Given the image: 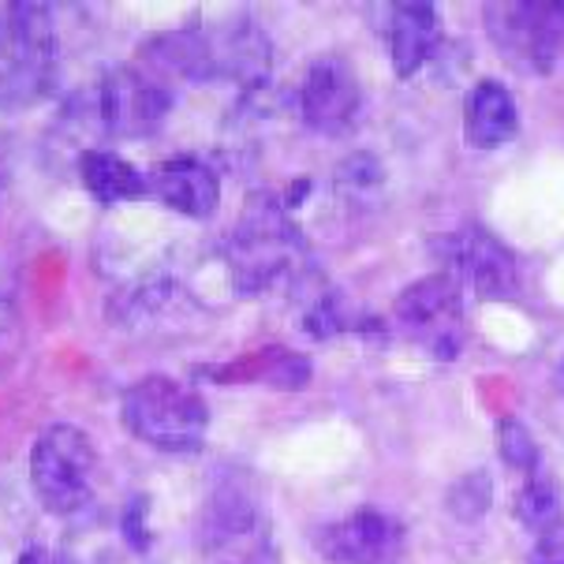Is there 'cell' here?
<instances>
[{"label": "cell", "instance_id": "4fadbf2b", "mask_svg": "<svg viewBox=\"0 0 564 564\" xmlns=\"http://www.w3.org/2000/svg\"><path fill=\"white\" fill-rule=\"evenodd\" d=\"M442 45V23H437V8L426 0H400L389 8L386 26V50L393 61V72L400 79H415L430 64V56Z\"/></svg>", "mask_w": 564, "mask_h": 564}, {"label": "cell", "instance_id": "277c9868", "mask_svg": "<svg viewBox=\"0 0 564 564\" xmlns=\"http://www.w3.org/2000/svg\"><path fill=\"white\" fill-rule=\"evenodd\" d=\"M482 23L494 50L523 75H553L564 68V4L557 0L486 4Z\"/></svg>", "mask_w": 564, "mask_h": 564}, {"label": "cell", "instance_id": "8fae6325", "mask_svg": "<svg viewBox=\"0 0 564 564\" xmlns=\"http://www.w3.org/2000/svg\"><path fill=\"white\" fill-rule=\"evenodd\" d=\"M150 198L191 221H209L221 209V176L195 154L169 158L158 172H150Z\"/></svg>", "mask_w": 564, "mask_h": 564}, {"label": "cell", "instance_id": "7a4b0ae2", "mask_svg": "<svg viewBox=\"0 0 564 564\" xmlns=\"http://www.w3.org/2000/svg\"><path fill=\"white\" fill-rule=\"evenodd\" d=\"M120 423L135 442L158 448V453L191 456L206 445L209 408L184 381L150 375L123 389Z\"/></svg>", "mask_w": 564, "mask_h": 564}, {"label": "cell", "instance_id": "e0dca14e", "mask_svg": "<svg viewBox=\"0 0 564 564\" xmlns=\"http://www.w3.org/2000/svg\"><path fill=\"white\" fill-rule=\"evenodd\" d=\"M497 453H501V460L520 475H531L542 467V448L534 442V434L512 415L497 423Z\"/></svg>", "mask_w": 564, "mask_h": 564}, {"label": "cell", "instance_id": "ac0fdd59", "mask_svg": "<svg viewBox=\"0 0 564 564\" xmlns=\"http://www.w3.org/2000/svg\"><path fill=\"white\" fill-rule=\"evenodd\" d=\"M490 497H494L490 475L471 471V475H464L453 490H448V509H453L456 520L471 523V520H479V516H486V509H490Z\"/></svg>", "mask_w": 564, "mask_h": 564}, {"label": "cell", "instance_id": "5b68a950", "mask_svg": "<svg viewBox=\"0 0 564 564\" xmlns=\"http://www.w3.org/2000/svg\"><path fill=\"white\" fill-rule=\"evenodd\" d=\"M94 445L75 423H53L31 448V486L45 512L79 516L90 505Z\"/></svg>", "mask_w": 564, "mask_h": 564}, {"label": "cell", "instance_id": "52a82bcc", "mask_svg": "<svg viewBox=\"0 0 564 564\" xmlns=\"http://www.w3.org/2000/svg\"><path fill=\"white\" fill-rule=\"evenodd\" d=\"M437 258L456 284H467L479 300H509L520 289V270H516V254L505 247L490 228L464 225L456 232L434 240Z\"/></svg>", "mask_w": 564, "mask_h": 564}, {"label": "cell", "instance_id": "6da1fadb", "mask_svg": "<svg viewBox=\"0 0 564 564\" xmlns=\"http://www.w3.org/2000/svg\"><path fill=\"white\" fill-rule=\"evenodd\" d=\"M303 258V232L276 195H254L225 243V270L240 295L270 292L273 284L300 276Z\"/></svg>", "mask_w": 564, "mask_h": 564}, {"label": "cell", "instance_id": "5bb4252c", "mask_svg": "<svg viewBox=\"0 0 564 564\" xmlns=\"http://www.w3.org/2000/svg\"><path fill=\"white\" fill-rule=\"evenodd\" d=\"M520 135V109L505 83L479 79L464 98V139L471 150H497Z\"/></svg>", "mask_w": 564, "mask_h": 564}, {"label": "cell", "instance_id": "7c38bea8", "mask_svg": "<svg viewBox=\"0 0 564 564\" xmlns=\"http://www.w3.org/2000/svg\"><path fill=\"white\" fill-rule=\"evenodd\" d=\"M311 359L303 351H292L284 344H270V348L247 351V356L232 362H217V367H198V378L214 381V386H270L281 393H295V389L311 386Z\"/></svg>", "mask_w": 564, "mask_h": 564}, {"label": "cell", "instance_id": "2e32d148", "mask_svg": "<svg viewBox=\"0 0 564 564\" xmlns=\"http://www.w3.org/2000/svg\"><path fill=\"white\" fill-rule=\"evenodd\" d=\"M516 520L523 523V531H531L534 539H546V534L564 528V501L557 490V479L539 471L523 475V486L516 494Z\"/></svg>", "mask_w": 564, "mask_h": 564}, {"label": "cell", "instance_id": "d6986e66", "mask_svg": "<svg viewBox=\"0 0 564 564\" xmlns=\"http://www.w3.org/2000/svg\"><path fill=\"white\" fill-rule=\"evenodd\" d=\"M15 564H75V561L64 550L50 546V542H31V546L15 557Z\"/></svg>", "mask_w": 564, "mask_h": 564}, {"label": "cell", "instance_id": "3957f363", "mask_svg": "<svg viewBox=\"0 0 564 564\" xmlns=\"http://www.w3.org/2000/svg\"><path fill=\"white\" fill-rule=\"evenodd\" d=\"M56 72V34L45 4L0 8V109H23L50 90Z\"/></svg>", "mask_w": 564, "mask_h": 564}, {"label": "cell", "instance_id": "8992f818", "mask_svg": "<svg viewBox=\"0 0 564 564\" xmlns=\"http://www.w3.org/2000/svg\"><path fill=\"white\" fill-rule=\"evenodd\" d=\"M393 318L408 340L430 351L434 359H456L467 337L464 289L448 273H430L411 281L393 303Z\"/></svg>", "mask_w": 564, "mask_h": 564}, {"label": "cell", "instance_id": "9c48e42d", "mask_svg": "<svg viewBox=\"0 0 564 564\" xmlns=\"http://www.w3.org/2000/svg\"><path fill=\"white\" fill-rule=\"evenodd\" d=\"M362 112V83L340 53L311 61L300 83V117L318 135H344L356 128Z\"/></svg>", "mask_w": 564, "mask_h": 564}, {"label": "cell", "instance_id": "ba28073f", "mask_svg": "<svg viewBox=\"0 0 564 564\" xmlns=\"http://www.w3.org/2000/svg\"><path fill=\"white\" fill-rule=\"evenodd\" d=\"M172 109V90L165 79H158L154 72L139 68V64H123L112 68L101 79L98 94V112L101 128L117 139H147L158 135Z\"/></svg>", "mask_w": 564, "mask_h": 564}, {"label": "cell", "instance_id": "30bf717a", "mask_svg": "<svg viewBox=\"0 0 564 564\" xmlns=\"http://www.w3.org/2000/svg\"><path fill=\"white\" fill-rule=\"evenodd\" d=\"M314 546L329 564H397L404 553V528L381 509H356L318 528Z\"/></svg>", "mask_w": 564, "mask_h": 564}, {"label": "cell", "instance_id": "9a60e30c", "mask_svg": "<svg viewBox=\"0 0 564 564\" xmlns=\"http://www.w3.org/2000/svg\"><path fill=\"white\" fill-rule=\"evenodd\" d=\"M79 180L98 206H123L150 198L147 172H139L128 158L112 154V150H86L79 158Z\"/></svg>", "mask_w": 564, "mask_h": 564}, {"label": "cell", "instance_id": "ffe728a7", "mask_svg": "<svg viewBox=\"0 0 564 564\" xmlns=\"http://www.w3.org/2000/svg\"><path fill=\"white\" fill-rule=\"evenodd\" d=\"M12 300H8V295L4 292H0V337H4V333H8V325H12Z\"/></svg>", "mask_w": 564, "mask_h": 564}, {"label": "cell", "instance_id": "44dd1931", "mask_svg": "<svg viewBox=\"0 0 564 564\" xmlns=\"http://www.w3.org/2000/svg\"><path fill=\"white\" fill-rule=\"evenodd\" d=\"M553 381H557V389L564 393V359L557 362V370H553Z\"/></svg>", "mask_w": 564, "mask_h": 564}]
</instances>
